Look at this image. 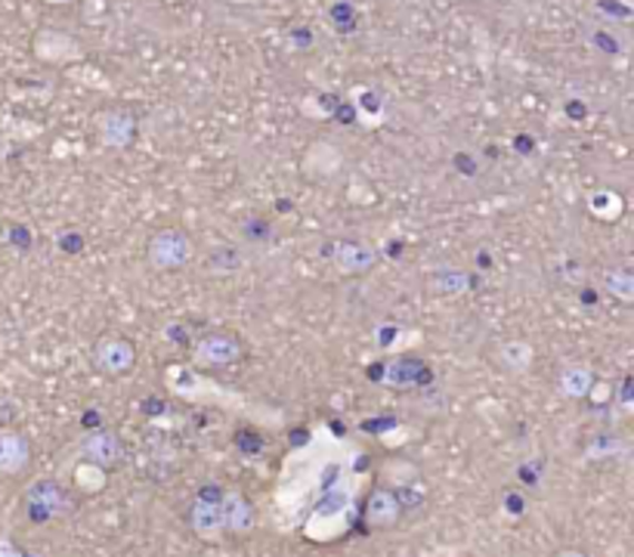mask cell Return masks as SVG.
<instances>
[{"instance_id":"obj_1","label":"cell","mask_w":634,"mask_h":557,"mask_svg":"<svg viewBox=\"0 0 634 557\" xmlns=\"http://www.w3.org/2000/svg\"><path fill=\"white\" fill-rule=\"evenodd\" d=\"M149 264L155 270H179L183 264H189L193 257V238L186 236L183 229H158L153 238H149Z\"/></svg>"},{"instance_id":"obj_2","label":"cell","mask_w":634,"mask_h":557,"mask_svg":"<svg viewBox=\"0 0 634 557\" xmlns=\"http://www.w3.org/2000/svg\"><path fill=\"white\" fill-rule=\"evenodd\" d=\"M242 356V344L235 341L233 334H207L195 344V362L207 365V369H221V365H233Z\"/></svg>"},{"instance_id":"obj_3","label":"cell","mask_w":634,"mask_h":557,"mask_svg":"<svg viewBox=\"0 0 634 557\" xmlns=\"http://www.w3.org/2000/svg\"><path fill=\"white\" fill-rule=\"evenodd\" d=\"M28 465H31V443L26 433L0 431V477L26 473Z\"/></svg>"},{"instance_id":"obj_4","label":"cell","mask_w":634,"mask_h":557,"mask_svg":"<svg viewBox=\"0 0 634 557\" xmlns=\"http://www.w3.org/2000/svg\"><path fill=\"white\" fill-rule=\"evenodd\" d=\"M137 362V350L127 338H106L97 348V365L109 375H125Z\"/></svg>"},{"instance_id":"obj_5","label":"cell","mask_w":634,"mask_h":557,"mask_svg":"<svg viewBox=\"0 0 634 557\" xmlns=\"http://www.w3.org/2000/svg\"><path fill=\"white\" fill-rule=\"evenodd\" d=\"M217 501H221L223 529L233 532V536H248L251 529H254V508H251V501L242 492H235V489L223 492Z\"/></svg>"},{"instance_id":"obj_6","label":"cell","mask_w":634,"mask_h":557,"mask_svg":"<svg viewBox=\"0 0 634 557\" xmlns=\"http://www.w3.org/2000/svg\"><path fill=\"white\" fill-rule=\"evenodd\" d=\"M81 456L84 461H90V465L111 468V465H118V461L125 459V446H121V440L111 431H97L90 433V437H84Z\"/></svg>"},{"instance_id":"obj_7","label":"cell","mask_w":634,"mask_h":557,"mask_svg":"<svg viewBox=\"0 0 634 557\" xmlns=\"http://www.w3.org/2000/svg\"><path fill=\"white\" fill-rule=\"evenodd\" d=\"M189 527H193L195 536H202L207 543H217L226 536L223 529V515H221V501L214 499H195L193 508H189Z\"/></svg>"},{"instance_id":"obj_8","label":"cell","mask_w":634,"mask_h":557,"mask_svg":"<svg viewBox=\"0 0 634 557\" xmlns=\"http://www.w3.org/2000/svg\"><path fill=\"white\" fill-rule=\"evenodd\" d=\"M402 515V501L393 489H374L365 501V520L378 529L393 527Z\"/></svg>"},{"instance_id":"obj_9","label":"cell","mask_w":634,"mask_h":557,"mask_svg":"<svg viewBox=\"0 0 634 557\" xmlns=\"http://www.w3.org/2000/svg\"><path fill=\"white\" fill-rule=\"evenodd\" d=\"M334 264L344 273H359V270H369L374 264V251L369 245H359V242H341L334 248Z\"/></svg>"},{"instance_id":"obj_10","label":"cell","mask_w":634,"mask_h":557,"mask_svg":"<svg viewBox=\"0 0 634 557\" xmlns=\"http://www.w3.org/2000/svg\"><path fill=\"white\" fill-rule=\"evenodd\" d=\"M594 388V372L588 365H566L560 372V393L566 400H582Z\"/></svg>"},{"instance_id":"obj_11","label":"cell","mask_w":634,"mask_h":557,"mask_svg":"<svg viewBox=\"0 0 634 557\" xmlns=\"http://www.w3.org/2000/svg\"><path fill=\"white\" fill-rule=\"evenodd\" d=\"M501 362H505V369L510 372H526L529 369V362H533V348L526 344V341H510L501 348Z\"/></svg>"},{"instance_id":"obj_12","label":"cell","mask_w":634,"mask_h":557,"mask_svg":"<svg viewBox=\"0 0 634 557\" xmlns=\"http://www.w3.org/2000/svg\"><path fill=\"white\" fill-rule=\"evenodd\" d=\"M75 483L81 489H87V492H99V489L106 487V468L84 461V465L75 468Z\"/></svg>"},{"instance_id":"obj_13","label":"cell","mask_w":634,"mask_h":557,"mask_svg":"<svg viewBox=\"0 0 634 557\" xmlns=\"http://www.w3.org/2000/svg\"><path fill=\"white\" fill-rule=\"evenodd\" d=\"M607 292L616 297V301H622V304H628L634 297V278L632 273H622V270H616V273H607Z\"/></svg>"},{"instance_id":"obj_14","label":"cell","mask_w":634,"mask_h":557,"mask_svg":"<svg viewBox=\"0 0 634 557\" xmlns=\"http://www.w3.org/2000/svg\"><path fill=\"white\" fill-rule=\"evenodd\" d=\"M433 292H442V294H458V292H468V276L465 273H452V270H446V273H437L433 276Z\"/></svg>"},{"instance_id":"obj_15","label":"cell","mask_w":634,"mask_h":557,"mask_svg":"<svg viewBox=\"0 0 634 557\" xmlns=\"http://www.w3.org/2000/svg\"><path fill=\"white\" fill-rule=\"evenodd\" d=\"M592 211L597 217H620L622 214V202L620 195L613 193H601L592 198Z\"/></svg>"},{"instance_id":"obj_16","label":"cell","mask_w":634,"mask_h":557,"mask_svg":"<svg viewBox=\"0 0 634 557\" xmlns=\"http://www.w3.org/2000/svg\"><path fill=\"white\" fill-rule=\"evenodd\" d=\"M31 496H38V505H43V508H56V511H62L66 508V492H59V489L53 487V483H43V487H35L31 489Z\"/></svg>"},{"instance_id":"obj_17","label":"cell","mask_w":634,"mask_h":557,"mask_svg":"<svg viewBox=\"0 0 634 557\" xmlns=\"http://www.w3.org/2000/svg\"><path fill=\"white\" fill-rule=\"evenodd\" d=\"M230 261V273L233 270H238L242 266V257L235 254L233 248H217V251H211V257H207V266L214 270V273H223V264Z\"/></svg>"},{"instance_id":"obj_18","label":"cell","mask_w":634,"mask_h":557,"mask_svg":"<svg viewBox=\"0 0 634 557\" xmlns=\"http://www.w3.org/2000/svg\"><path fill=\"white\" fill-rule=\"evenodd\" d=\"M0 557H22V551H19V545L10 543L7 536H0Z\"/></svg>"},{"instance_id":"obj_19","label":"cell","mask_w":634,"mask_h":557,"mask_svg":"<svg viewBox=\"0 0 634 557\" xmlns=\"http://www.w3.org/2000/svg\"><path fill=\"white\" fill-rule=\"evenodd\" d=\"M554 557H588L585 551H576V548H566V551H557Z\"/></svg>"}]
</instances>
